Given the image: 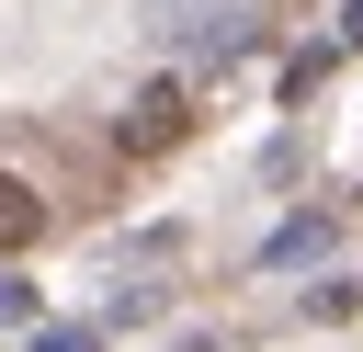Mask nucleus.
I'll return each instance as SVG.
<instances>
[{
	"mask_svg": "<svg viewBox=\"0 0 363 352\" xmlns=\"http://www.w3.org/2000/svg\"><path fill=\"white\" fill-rule=\"evenodd\" d=\"M182 125H193V91L159 79V91H136V114L113 125V148H125V159H159V148H182Z\"/></svg>",
	"mask_w": 363,
	"mask_h": 352,
	"instance_id": "f257e3e1",
	"label": "nucleus"
},
{
	"mask_svg": "<svg viewBox=\"0 0 363 352\" xmlns=\"http://www.w3.org/2000/svg\"><path fill=\"white\" fill-rule=\"evenodd\" d=\"M34 238H45V193L0 170V261H11V250H34Z\"/></svg>",
	"mask_w": 363,
	"mask_h": 352,
	"instance_id": "f03ea898",
	"label": "nucleus"
},
{
	"mask_svg": "<svg viewBox=\"0 0 363 352\" xmlns=\"http://www.w3.org/2000/svg\"><path fill=\"white\" fill-rule=\"evenodd\" d=\"M170 23H193V34L238 45V34H250V0H170Z\"/></svg>",
	"mask_w": 363,
	"mask_h": 352,
	"instance_id": "7ed1b4c3",
	"label": "nucleus"
},
{
	"mask_svg": "<svg viewBox=\"0 0 363 352\" xmlns=\"http://www.w3.org/2000/svg\"><path fill=\"white\" fill-rule=\"evenodd\" d=\"M318 250H329V216H295V227L272 238V261H318Z\"/></svg>",
	"mask_w": 363,
	"mask_h": 352,
	"instance_id": "20e7f679",
	"label": "nucleus"
},
{
	"mask_svg": "<svg viewBox=\"0 0 363 352\" xmlns=\"http://www.w3.org/2000/svg\"><path fill=\"white\" fill-rule=\"evenodd\" d=\"M34 352H91V329H34Z\"/></svg>",
	"mask_w": 363,
	"mask_h": 352,
	"instance_id": "39448f33",
	"label": "nucleus"
},
{
	"mask_svg": "<svg viewBox=\"0 0 363 352\" xmlns=\"http://www.w3.org/2000/svg\"><path fill=\"white\" fill-rule=\"evenodd\" d=\"M340 45H363V0H352V11H340Z\"/></svg>",
	"mask_w": 363,
	"mask_h": 352,
	"instance_id": "423d86ee",
	"label": "nucleus"
}]
</instances>
